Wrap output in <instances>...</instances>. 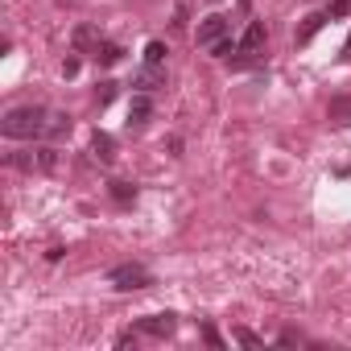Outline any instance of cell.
I'll use <instances>...</instances> for the list:
<instances>
[{
  "mask_svg": "<svg viewBox=\"0 0 351 351\" xmlns=\"http://www.w3.org/2000/svg\"><path fill=\"white\" fill-rule=\"evenodd\" d=\"M46 128H50V116H46V108H38V104L13 108V112H5V120H0V132H5L9 141H34V136H42Z\"/></svg>",
  "mask_w": 351,
  "mask_h": 351,
  "instance_id": "1",
  "label": "cell"
},
{
  "mask_svg": "<svg viewBox=\"0 0 351 351\" xmlns=\"http://www.w3.org/2000/svg\"><path fill=\"white\" fill-rule=\"evenodd\" d=\"M108 285H116V289H124V293L149 289V285H153V273H149L145 265H116V269L108 273Z\"/></svg>",
  "mask_w": 351,
  "mask_h": 351,
  "instance_id": "2",
  "label": "cell"
},
{
  "mask_svg": "<svg viewBox=\"0 0 351 351\" xmlns=\"http://www.w3.org/2000/svg\"><path fill=\"white\" fill-rule=\"evenodd\" d=\"M261 50H265V25H261V21H252V25L244 29V38H240V54H236L232 62H236V66H248Z\"/></svg>",
  "mask_w": 351,
  "mask_h": 351,
  "instance_id": "3",
  "label": "cell"
},
{
  "mask_svg": "<svg viewBox=\"0 0 351 351\" xmlns=\"http://www.w3.org/2000/svg\"><path fill=\"white\" fill-rule=\"evenodd\" d=\"M228 29H232V25H228V17L211 13V17H203V21H199V29H195V42L211 50L215 42H223V38H228Z\"/></svg>",
  "mask_w": 351,
  "mask_h": 351,
  "instance_id": "4",
  "label": "cell"
},
{
  "mask_svg": "<svg viewBox=\"0 0 351 351\" xmlns=\"http://www.w3.org/2000/svg\"><path fill=\"white\" fill-rule=\"evenodd\" d=\"M136 330L141 335H153V339H165V335L178 330V318H173V314H149V318L136 322Z\"/></svg>",
  "mask_w": 351,
  "mask_h": 351,
  "instance_id": "5",
  "label": "cell"
},
{
  "mask_svg": "<svg viewBox=\"0 0 351 351\" xmlns=\"http://www.w3.org/2000/svg\"><path fill=\"white\" fill-rule=\"evenodd\" d=\"M99 46H104L99 29H91V25H79V29H75V50H79V54H83V50H91V54H95Z\"/></svg>",
  "mask_w": 351,
  "mask_h": 351,
  "instance_id": "6",
  "label": "cell"
},
{
  "mask_svg": "<svg viewBox=\"0 0 351 351\" xmlns=\"http://www.w3.org/2000/svg\"><path fill=\"white\" fill-rule=\"evenodd\" d=\"M91 153H95L104 165H112V161H116V141H112L108 132H95V136H91Z\"/></svg>",
  "mask_w": 351,
  "mask_h": 351,
  "instance_id": "7",
  "label": "cell"
},
{
  "mask_svg": "<svg viewBox=\"0 0 351 351\" xmlns=\"http://www.w3.org/2000/svg\"><path fill=\"white\" fill-rule=\"evenodd\" d=\"M153 116V99L149 95H136L132 104H128V124H145Z\"/></svg>",
  "mask_w": 351,
  "mask_h": 351,
  "instance_id": "8",
  "label": "cell"
},
{
  "mask_svg": "<svg viewBox=\"0 0 351 351\" xmlns=\"http://www.w3.org/2000/svg\"><path fill=\"white\" fill-rule=\"evenodd\" d=\"M326 21H330L326 13H314V17H306V25L298 29V46H306V42H310V38H314V34H318V29H322Z\"/></svg>",
  "mask_w": 351,
  "mask_h": 351,
  "instance_id": "9",
  "label": "cell"
},
{
  "mask_svg": "<svg viewBox=\"0 0 351 351\" xmlns=\"http://www.w3.org/2000/svg\"><path fill=\"white\" fill-rule=\"evenodd\" d=\"M120 54H124V50H120L116 42H104V46L95 50V62H99V66H116V62H120Z\"/></svg>",
  "mask_w": 351,
  "mask_h": 351,
  "instance_id": "10",
  "label": "cell"
},
{
  "mask_svg": "<svg viewBox=\"0 0 351 351\" xmlns=\"http://www.w3.org/2000/svg\"><path fill=\"white\" fill-rule=\"evenodd\" d=\"M165 54H169V50H165V42H149V46H145V66H161V62H165Z\"/></svg>",
  "mask_w": 351,
  "mask_h": 351,
  "instance_id": "11",
  "label": "cell"
},
{
  "mask_svg": "<svg viewBox=\"0 0 351 351\" xmlns=\"http://www.w3.org/2000/svg\"><path fill=\"white\" fill-rule=\"evenodd\" d=\"M157 83H161V66H145V71L136 75V87H141V91H153Z\"/></svg>",
  "mask_w": 351,
  "mask_h": 351,
  "instance_id": "12",
  "label": "cell"
},
{
  "mask_svg": "<svg viewBox=\"0 0 351 351\" xmlns=\"http://www.w3.org/2000/svg\"><path fill=\"white\" fill-rule=\"evenodd\" d=\"M108 191H112V199H116V203H120V207H128V203H132V199H136V191H132V186H128V182H108Z\"/></svg>",
  "mask_w": 351,
  "mask_h": 351,
  "instance_id": "13",
  "label": "cell"
},
{
  "mask_svg": "<svg viewBox=\"0 0 351 351\" xmlns=\"http://www.w3.org/2000/svg\"><path fill=\"white\" fill-rule=\"evenodd\" d=\"M211 54H215V58H232V54H240V46H236L232 38H223V42H215V46H211Z\"/></svg>",
  "mask_w": 351,
  "mask_h": 351,
  "instance_id": "14",
  "label": "cell"
},
{
  "mask_svg": "<svg viewBox=\"0 0 351 351\" xmlns=\"http://www.w3.org/2000/svg\"><path fill=\"white\" fill-rule=\"evenodd\" d=\"M50 136H66L71 132V116H50V128H46Z\"/></svg>",
  "mask_w": 351,
  "mask_h": 351,
  "instance_id": "15",
  "label": "cell"
},
{
  "mask_svg": "<svg viewBox=\"0 0 351 351\" xmlns=\"http://www.w3.org/2000/svg\"><path fill=\"white\" fill-rule=\"evenodd\" d=\"M236 343H240V347H252V351H256V347H265V343H261V335H252L248 326H240V330H236Z\"/></svg>",
  "mask_w": 351,
  "mask_h": 351,
  "instance_id": "16",
  "label": "cell"
},
{
  "mask_svg": "<svg viewBox=\"0 0 351 351\" xmlns=\"http://www.w3.org/2000/svg\"><path fill=\"white\" fill-rule=\"evenodd\" d=\"M95 99H99V104H112V99H116V83H99Z\"/></svg>",
  "mask_w": 351,
  "mask_h": 351,
  "instance_id": "17",
  "label": "cell"
},
{
  "mask_svg": "<svg viewBox=\"0 0 351 351\" xmlns=\"http://www.w3.org/2000/svg\"><path fill=\"white\" fill-rule=\"evenodd\" d=\"M347 9H351V0H335V5L326 9V17H330V21H339V17H343Z\"/></svg>",
  "mask_w": 351,
  "mask_h": 351,
  "instance_id": "18",
  "label": "cell"
},
{
  "mask_svg": "<svg viewBox=\"0 0 351 351\" xmlns=\"http://www.w3.org/2000/svg\"><path fill=\"white\" fill-rule=\"evenodd\" d=\"M203 339H207L211 347H223V339H219V330H215V326H203Z\"/></svg>",
  "mask_w": 351,
  "mask_h": 351,
  "instance_id": "19",
  "label": "cell"
},
{
  "mask_svg": "<svg viewBox=\"0 0 351 351\" xmlns=\"http://www.w3.org/2000/svg\"><path fill=\"white\" fill-rule=\"evenodd\" d=\"M62 75L75 79V75H79V58H66V62H62Z\"/></svg>",
  "mask_w": 351,
  "mask_h": 351,
  "instance_id": "20",
  "label": "cell"
},
{
  "mask_svg": "<svg viewBox=\"0 0 351 351\" xmlns=\"http://www.w3.org/2000/svg\"><path fill=\"white\" fill-rule=\"evenodd\" d=\"M277 343H281V347H293V343H302V335H298V330H285Z\"/></svg>",
  "mask_w": 351,
  "mask_h": 351,
  "instance_id": "21",
  "label": "cell"
},
{
  "mask_svg": "<svg viewBox=\"0 0 351 351\" xmlns=\"http://www.w3.org/2000/svg\"><path fill=\"white\" fill-rule=\"evenodd\" d=\"M343 54H351V38H347V46H343Z\"/></svg>",
  "mask_w": 351,
  "mask_h": 351,
  "instance_id": "22",
  "label": "cell"
},
{
  "mask_svg": "<svg viewBox=\"0 0 351 351\" xmlns=\"http://www.w3.org/2000/svg\"><path fill=\"white\" fill-rule=\"evenodd\" d=\"M62 5H75V0H62Z\"/></svg>",
  "mask_w": 351,
  "mask_h": 351,
  "instance_id": "23",
  "label": "cell"
}]
</instances>
